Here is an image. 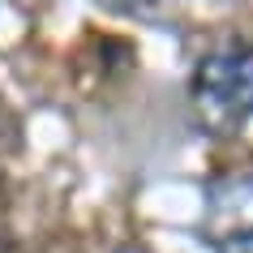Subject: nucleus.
<instances>
[{"label":"nucleus","mask_w":253,"mask_h":253,"mask_svg":"<svg viewBox=\"0 0 253 253\" xmlns=\"http://www.w3.org/2000/svg\"><path fill=\"white\" fill-rule=\"evenodd\" d=\"M189 103L202 133L240 137L253 129V43H232L202 56L189 78Z\"/></svg>","instance_id":"nucleus-1"},{"label":"nucleus","mask_w":253,"mask_h":253,"mask_svg":"<svg viewBox=\"0 0 253 253\" xmlns=\"http://www.w3.org/2000/svg\"><path fill=\"white\" fill-rule=\"evenodd\" d=\"M202 236L219 253H253V172H219L206 180Z\"/></svg>","instance_id":"nucleus-2"},{"label":"nucleus","mask_w":253,"mask_h":253,"mask_svg":"<svg viewBox=\"0 0 253 253\" xmlns=\"http://www.w3.org/2000/svg\"><path fill=\"white\" fill-rule=\"evenodd\" d=\"M94 4H103L112 13H125V17H150L159 0H94Z\"/></svg>","instance_id":"nucleus-3"},{"label":"nucleus","mask_w":253,"mask_h":253,"mask_svg":"<svg viewBox=\"0 0 253 253\" xmlns=\"http://www.w3.org/2000/svg\"><path fill=\"white\" fill-rule=\"evenodd\" d=\"M0 253H17L13 236H9V202H4V185H0Z\"/></svg>","instance_id":"nucleus-4"},{"label":"nucleus","mask_w":253,"mask_h":253,"mask_svg":"<svg viewBox=\"0 0 253 253\" xmlns=\"http://www.w3.org/2000/svg\"><path fill=\"white\" fill-rule=\"evenodd\" d=\"M112 253H150V249H146V245H137V240H125V245H116Z\"/></svg>","instance_id":"nucleus-5"}]
</instances>
